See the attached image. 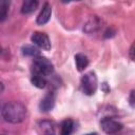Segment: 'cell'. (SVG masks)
<instances>
[{
    "mask_svg": "<svg viewBox=\"0 0 135 135\" xmlns=\"http://www.w3.org/2000/svg\"><path fill=\"white\" fill-rule=\"evenodd\" d=\"M2 117L9 123H19L26 117V107L20 101H9L1 110Z\"/></svg>",
    "mask_w": 135,
    "mask_h": 135,
    "instance_id": "obj_1",
    "label": "cell"
},
{
    "mask_svg": "<svg viewBox=\"0 0 135 135\" xmlns=\"http://www.w3.org/2000/svg\"><path fill=\"white\" fill-rule=\"evenodd\" d=\"M53 63L43 56H36L33 60V73H38L43 76H49L53 73Z\"/></svg>",
    "mask_w": 135,
    "mask_h": 135,
    "instance_id": "obj_2",
    "label": "cell"
},
{
    "mask_svg": "<svg viewBox=\"0 0 135 135\" xmlns=\"http://www.w3.org/2000/svg\"><path fill=\"white\" fill-rule=\"evenodd\" d=\"M97 76L92 71L85 73L81 78V89L85 95H94L97 89Z\"/></svg>",
    "mask_w": 135,
    "mask_h": 135,
    "instance_id": "obj_3",
    "label": "cell"
},
{
    "mask_svg": "<svg viewBox=\"0 0 135 135\" xmlns=\"http://www.w3.org/2000/svg\"><path fill=\"white\" fill-rule=\"evenodd\" d=\"M31 40L39 49H42L44 51H49L51 49V41H50L49 36L45 33L35 32V33H33Z\"/></svg>",
    "mask_w": 135,
    "mask_h": 135,
    "instance_id": "obj_4",
    "label": "cell"
},
{
    "mask_svg": "<svg viewBox=\"0 0 135 135\" xmlns=\"http://www.w3.org/2000/svg\"><path fill=\"white\" fill-rule=\"evenodd\" d=\"M100 127L108 134L117 133L118 131H120L122 129V124L119 121L113 119L112 117H104V118H102L101 121H100Z\"/></svg>",
    "mask_w": 135,
    "mask_h": 135,
    "instance_id": "obj_5",
    "label": "cell"
},
{
    "mask_svg": "<svg viewBox=\"0 0 135 135\" xmlns=\"http://www.w3.org/2000/svg\"><path fill=\"white\" fill-rule=\"evenodd\" d=\"M51 15H52V7L49 3H45L41 9V12L39 13L38 17H37V23L40 25H43L45 23L49 22V20L51 19Z\"/></svg>",
    "mask_w": 135,
    "mask_h": 135,
    "instance_id": "obj_6",
    "label": "cell"
},
{
    "mask_svg": "<svg viewBox=\"0 0 135 135\" xmlns=\"http://www.w3.org/2000/svg\"><path fill=\"white\" fill-rule=\"evenodd\" d=\"M54 104H55V95L53 93H47L40 101L39 108L41 111L47 112L54 108Z\"/></svg>",
    "mask_w": 135,
    "mask_h": 135,
    "instance_id": "obj_7",
    "label": "cell"
},
{
    "mask_svg": "<svg viewBox=\"0 0 135 135\" xmlns=\"http://www.w3.org/2000/svg\"><path fill=\"white\" fill-rule=\"evenodd\" d=\"M39 5V0H24L21 6V13L22 14H31L36 11V8Z\"/></svg>",
    "mask_w": 135,
    "mask_h": 135,
    "instance_id": "obj_8",
    "label": "cell"
},
{
    "mask_svg": "<svg viewBox=\"0 0 135 135\" xmlns=\"http://www.w3.org/2000/svg\"><path fill=\"white\" fill-rule=\"evenodd\" d=\"M75 63H76L77 70H78L79 72H81V71H83V70L88 66V64H89V59H88V57H86L84 54L79 53V54L75 55Z\"/></svg>",
    "mask_w": 135,
    "mask_h": 135,
    "instance_id": "obj_9",
    "label": "cell"
},
{
    "mask_svg": "<svg viewBox=\"0 0 135 135\" xmlns=\"http://www.w3.org/2000/svg\"><path fill=\"white\" fill-rule=\"evenodd\" d=\"M32 83L38 89H43L46 85V76H43V75L38 74V73H33Z\"/></svg>",
    "mask_w": 135,
    "mask_h": 135,
    "instance_id": "obj_10",
    "label": "cell"
},
{
    "mask_svg": "<svg viewBox=\"0 0 135 135\" xmlns=\"http://www.w3.org/2000/svg\"><path fill=\"white\" fill-rule=\"evenodd\" d=\"M75 121L72 119H65L61 123V134L63 135H69L74 132L75 130Z\"/></svg>",
    "mask_w": 135,
    "mask_h": 135,
    "instance_id": "obj_11",
    "label": "cell"
},
{
    "mask_svg": "<svg viewBox=\"0 0 135 135\" xmlns=\"http://www.w3.org/2000/svg\"><path fill=\"white\" fill-rule=\"evenodd\" d=\"M22 54L24 56H28V57H36V56L40 55V52L36 45L25 44L22 46Z\"/></svg>",
    "mask_w": 135,
    "mask_h": 135,
    "instance_id": "obj_12",
    "label": "cell"
},
{
    "mask_svg": "<svg viewBox=\"0 0 135 135\" xmlns=\"http://www.w3.org/2000/svg\"><path fill=\"white\" fill-rule=\"evenodd\" d=\"M41 131L43 133H54V123L49 120H43L39 123Z\"/></svg>",
    "mask_w": 135,
    "mask_h": 135,
    "instance_id": "obj_13",
    "label": "cell"
},
{
    "mask_svg": "<svg viewBox=\"0 0 135 135\" xmlns=\"http://www.w3.org/2000/svg\"><path fill=\"white\" fill-rule=\"evenodd\" d=\"M8 12V2L7 0H0V21H3Z\"/></svg>",
    "mask_w": 135,
    "mask_h": 135,
    "instance_id": "obj_14",
    "label": "cell"
},
{
    "mask_svg": "<svg viewBox=\"0 0 135 135\" xmlns=\"http://www.w3.org/2000/svg\"><path fill=\"white\" fill-rule=\"evenodd\" d=\"M130 104L132 108L134 107V92L133 91L131 92V95H130Z\"/></svg>",
    "mask_w": 135,
    "mask_h": 135,
    "instance_id": "obj_15",
    "label": "cell"
},
{
    "mask_svg": "<svg viewBox=\"0 0 135 135\" xmlns=\"http://www.w3.org/2000/svg\"><path fill=\"white\" fill-rule=\"evenodd\" d=\"M133 53H134V44H132L131 49H130V57L132 60H134V56H133Z\"/></svg>",
    "mask_w": 135,
    "mask_h": 135,
    "instance_id": "obj_16",
    "label": "cell"
},
{
    "mask_svg": "<svg viewBox=\"0 0 135 135\" xmlns=\"http://www.w3.org/2000/svg\"><path fill=\"white\" fill-rule=\"evenodd\" d=\"M3 89H4V88H3V84H2V82L0 81V95H1L2 92H3Z\"/></svg>",
    "mask_w": 135,
    "mask_h": 135,
    "instance_id": "obj_17",
    "label": "cell"
},
{
    "mask_svg": "<svg viewBox=\"0 0 135 135\" xmlns=\"http://www.w3.org/2000/svg\"><path fill=\"white\" fill-rule=\"evenodd\" d=\"M63 3H69V2H71V1H73V0H61Z\"/></svg>",
    "mask_w": 135,
    "mask_h": 135,
    "instance_id": "obj_18",
    "label": "cell"
}]
</instances>
